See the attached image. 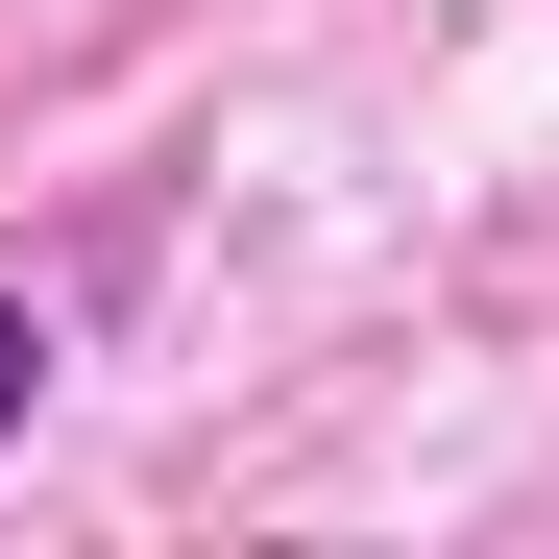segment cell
Here are the masks:
<instances>
[{
	"mask_svg": "<svg viewBox=\"0 0 559 559\" xmlns=\"http://www.w3.org/2000/svg\"><path fill=\"white\" fill-rule=\"evenodd\" d=\"M25 414H49V293H0V462H25Z\"/></svg>",
	"mask_w": 559,
	"mask_h": 559,
	"instance_id": "cell-1",
	"label": "cell"
}]
</instances>
